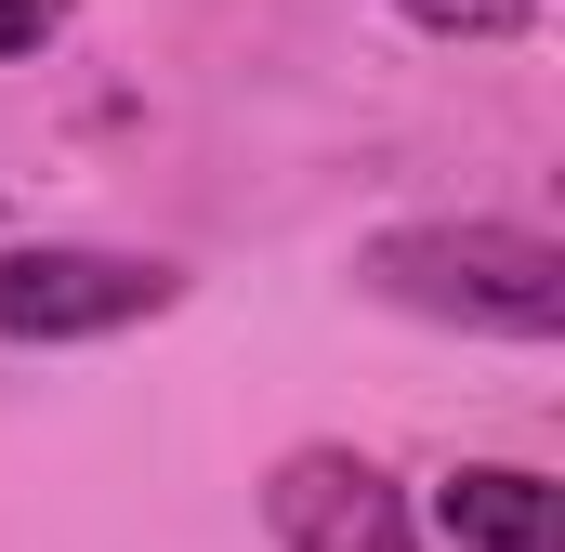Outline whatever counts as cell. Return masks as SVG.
Instances as JSON below:
<instances>
[{"mask_svg":"<svg viewBox=\"0 0 565 552\" xmlns=\"http://www.w3.org/2000/svg\"><path fill=\"white\" fill-rule=\"evenodd\" d=\"M355 276L408 316H447V329H500V342L565 329V251L526 224H395V237H369Z\"/></svg>","mask_w":565,"mask_h":552,"instance_id":"cell-1","label":"cell"},{"mask_svg":"<svg viewBox=\"0 0 565 552\" xmlns=\"http://www.w3.org/2000/svg\"><path fill=\"white\" fill-rule=\"evenodd\" d=\"M184 276L145 251H0V342H106L132 316H171Z\"/></svg>","mask_w":565,"mask_h":552,"instance_id":"cell-2","label":"cell"},{"mask_svg":"<svg viewBox=\"0 0 565 552\" xmlns=\"http://www.w3.org/2000/svg\"><path fill=\"white\" fill-rule=\"evenodd\" d=\"M264 513H277V540H289V552H408L395 487H382L369 460H342V447H302L277 487H264Z\"/></svg>","mask_w":565,"mask_h":552,"instance_id":"cell-3","label":"cell"},{"mask_svg":"<svg viewBox=\"0 0 565 552\" xmlns=\"http://www.w3.org/2000/svg\"><path fill=\"white\" fill-rule=\"evenodd\" d=\"M434 540L447 552H565V513L540 474H513V460H460L447 487H434Z\"/></svg>","mask_w":565,"mask_h":552,"instance_id":"cell-4","label":"cell"},{"mask_svg":"<svg viewBox=\"0 0 565 552\" xmlns=\"http://www.w3.org/2000/svg\"><path fill=\"white\" fill-rule=\"evenodd\" d=\"M408 26H434V40H526L540 26V0H395Z\"/></svg>","mask_w":565,"mask_h":552,"instance_id":"cell-5","label":"cell"},{"mask_svg":"<svg viewBox=\"0 0 565 552\" xmlns=\"http://www.w3.org/2000/svg\"><path fill=\"white\" fill-rule=\"evenodd\" d=\"M66 13H79V0H0V66H13V53H40Z\"/></svg>","mask_w":565,"mask_h":552,"instance_id":"cell-6","label":"cell"}]
</instances>
